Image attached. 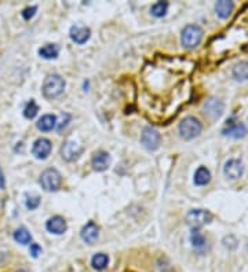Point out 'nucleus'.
<instances>
[{
    "label": "nucleus",
    "instance_id": "nucleus-1",
    "mask_svg": "<svg viewBox=\"0 0 248 272\" xmlns=\"http://www.w3.org/2000/svg\"><path fill=\"white\" fill-rule=\"evenodd\" d=\"M65 80L64 77L58 74V73H53V74H48L44 81H43V85H41V92H43V96L46 99H55L58 98L59 95L64 92L65 89Z\"/></svg>",
    "mask_w": 248,
    "mask_h": 272
},
{
    "label": "nucleus",
    "instance_id": "nucleus-2",
    "mask_svg": "<svg viewBox=\"0 0 248 272\" xmlns=\"http://www.w3.org/2000/svg\"><path fill=\"white\" fill-rule=\"evenodd\" d=\"M201 131H203V124L200 123V120L196 119L193 116L185 117L178 125L179 136L185 140H192L197 137L201 134Z\"/></svg>",
    "mask_w": 248,
    "mask_h": 272
},
{
    "label": "nucleus",
    "instance_id": "nucleus-3",
    "mask_svg": "<svg viewBox=\"0 0 248 272\" xmlns=\"http://www.w3.org/2000/svg\"><path fill=\"white\" fill-rule=\"evenodd\" d=\"M204 32L199 25H188L181 33V43L185 48H195L203 40Z\"/></svg>",
    "mask_w": 248,
    "mask_h": 272
},
{
    "label": "nucleus",
    "instance_id": "nucleus-4",
    "mask_svg": "<svg viewBox=\"0 0 248 272\" xmlns=\"http://www.w3.org/2000/svg\"><path fill=\"white\" fill-rule=\"evenodd\" d=\"M40 186L41 189L48 193H54V191H58L61 189V184H62V176L57 169L54 168H48L40 175Z\"/></svg>",
    "mask_w": 248,
    "mask_h": 272
},
{
    "label": "nucleus",
    "instance_id": "nucleus-5",
    "mask_svg": "<svg viewBox=\"0 0 248 272\" xmlns=\"http://www.w3.org/2000/svg\"><path fill=\"white\" fill-rule=\"evenodd\" d=\"M185 220H186V224L189 225L192 230H199L200 227L213 221V214L204 209H192L188 212Z\"/></svg>",
    "mask_w": 248,
    "mask_h": 272
},
{
    "label": "nucleus",
    "instance_id": "nucleus-6",
    "mask_svg": "<svg viewBox=\"0 0 248 272\" xmlns=\"http://www.w3.org/2000/svg\"><path fill=\"white\" fill-rule=\"evenodd\" d=\"M141 143L143 147L148 151H154L160 147L161 143V136L157 131L152 128V127H145L142 130L141 134Z\"/></svg>",
    "mask_w": 248,
    "mask_h": 272
},
{
    "label": "nucleus",
    "instance_id": "nucleus-7",
    "mask_svg": "<svg viewBox=\"0 0 248 272\" xmlns=\"http://www.w3.org/2000/svg\"><path fill=\"white\" fill-rule=\"evenodd\" d=\"M53 151V143L47 137H39L36 139L32 146V154L37 160H46Z\"/></svg>",
    "mask_w": 248,
    "mask_h": 272
},
{
    "label": "nucleus",
    "instance_id": "nucleus-8",
    "mask_svg": "<svg viewBox=\"0 0 248 272\" xmlns=\"http://www.w3.org/2000/svg\"><path fill=\"white\" fill-rule=\"evenodd\" d=\"M203 110L206 113V116H208L210 119L217 120L219 119L225 112V105L224 102L217 98H210L204 102L203 105Z\"/></svg>",
    "mask_w": 248,
    "mask_h": 272
},
{
    "label": "nucleus",
    "instance_id": "nucleus-9",
    "mask_svg": "<svg viewBox=\"0 0 248 272\" xmlns=\"http://www.w3.org/2000/svg\"><path fill=\"white\" fill-rule=\"evenodd\" d=\"M83 153V147L80 144H77L75 140H66L62 147H61V155L62 158L68 162H72V161H76Z\"/></svg>",
    "mask_w": 248,
    "mask_h": 272
},
{
    "label": "nucleus",
    "instance_id": "nucleus-10",
    "mask_svg": "<svg viewBox=\"0 0 248 272\" xmlns=\"http://www.w3.org/2000/svg\"><path fill=\"white\" fill-rule=\"evenodd\" d=\"M224 173L225 176L231 180H237L243 176L244 173V164L243 161L236 160V158H232V160L226 161L224 166Z\"/></svg>",
    "mask_w": 248,
    "mask_h": 272
},
{
    "label": "nucleus",
    "instance_id": "nucleus-11",
    "mask_svg": "<svg viewBox=\"0 0 248 272\" xmlns=\"http://www.w3.org/2000/svg\"><path fill=\"white\" fill-rule=\"evenodd\" d=\"M91 165H93V169L97 172L107 171L111 165V155L105 150L95 151L93 154V158H91Z\"/></svg>",
    "mask_w": 248,
    "mask_h": 272
},
{
    "label": "nucleus",
    "instance_id": "nucleus-12",
    "mask_svg": "<svg viewBox=\"0 0 248 272\" xmlns=\"http://www.w3.org/2000/svg\"><path fill=\"white\" fill-rule=\"evenodd\" d=\"M80 238L87 245H94L100 238V227L94 221H89L80 231Z\"/></svg>",
    "mask_w": 248,
    "mask_h": 272
},
{
    "label": "nucleus",
    "instance_id": "nucleus-13",
    "mask_svg": "<svg viewBox=\"0 0 248 272\" xmlns=\"http://www.w3.org/2000/svg\"><path fill=\"white\" fill-rule=\"evenodd\" d=\"M90 36H91V30L87 26L83 25H73L69 30V37L73 43L76 44H84L89 42Z\"/></svg>",
    "mask_w": 248,
    "mask_h": 272
},
{
    "label": "nucleus",
    "instance_id": "nucleus-14",
    "mask_svg": "<svg viewBox=\"0 0 248 272\" xmlns=\"http://www.w3.org/2000/svg\"><path fill=\"white\" fill-rule=\"evenodd\" d=\"M46 230L51 232L54 235H62L68 230L66 220L62 216H53L47 220L46 223Z\"/></svg>",
    "mask_w": 248,
    "mask_h": 272
},
{
    "label": "nucleus",
    "instance_id": "nucleus-15",
    "mask_svg": "<svg viewBox=\"0 0 248 272\" xmlns=\"http://www.w3.org/2000/svg\"><path fill=\"white\" fill-rule=\"evenodd\" d=\"M222 134L225 136H229V137L240 139V137H244L247 135V128L243 123H232L222 131Z\"/></svg>",
    "mask_w": 248,
    "mask_h": 272
},
{
    "label": "nucleus",
    "instance_id": "nucleus-16",
    "mask_svg": "<svg viewBox=\"0 0 248 272\" xmlns=\"http://www.w3.org/2000/svg\"><path fill=\"white\" fill-rule=\"evenodd\" d=\"M37 130L41 132H50L57 127V117L54 114H44L36 123Z\"/></svg>",
    "mask_w": 248,
    "mask_h": 272
},
{
    "label": "nucleus",
    "instance_id": "nucleus-17",
    "mask_svg": "<svg viewBox=\"0 0 248 272\" xmlns=\"http://www.w3.org/2000/svg\"><path fill=\"white\" fill-rule=\"evenodd\" d=\"M233 8H235V4H233V1H229V0H221L215 4V12L221 19L231 17Z\"/></svg>",
    "mask_w": 248,
    "mask_h": 272
},
{
    "label": "nucleus",
    "instance_id": "nucleus-18",
    "mask_svg": "<svg viewBox=\"0 0 248 272\" xmlns=\"http://www.w3.org/2000/svg\"><path fill=\"white\" fill-rule=\"evenodd\" d=\"M190 243L195 250L197 252H204L207 249V239L199 230H193L190 235Z\"/></svg>",
    "mask_w": 248,
    "mask_h": 272
},
{
    "label": "nucleus",
    "instance_id": "nucleus-19",
    "mask_svg": "<svg viewBox=\"0 0 248 272\" xmlns=\"http://www.w3.org/2000/svg\"><path fill=\"white\" fill-rule=\"evenodd\" d=\"M232 74L235 77V80L237 81H247L248 80V62L242 61L236 65L233 66V71Z\"/></svg>",
    "mask_w": 248,
    "mask_h": 272
},
{
    "label": "nucleus",
    "instance_id": "nucleus-20",
    "mask_svg": "<svg viewBox=\"0 0 248 272\" xmlns=\"http://www.w3.org/2000/svg\"><path fill=\"white\" fill-rule=\"evenodd\" d=\"M195 184L196 186H207V184L211 182V172L207 169L206 166H200L197 171L195 172Z\"/></svg>",
    "mask_w": 248,
    "mask_h": 272
},
{
    "label": "nucleus",
    "instance_id": "nucleus-21",
    "mask_svg": "<svg viewBox=\"0 0 248 272\" xmlns=\"http://www.w3.org/2000/svg\"><path fill=\"white\" fill-rule=\"evenodd\" d=\"M59 54V47L57 44H46L39 48V55L43 60H55Z\"/></svg>",
    "mask_w": 248,
    "mask_h": 272
},
{
    "label": "nucleus",
    "instance_id": "nucleus-22",
    "mask_svg": "<svg viewBox=\"0 0 248 272\" xmlns=\"http://www.w3.org/2000/svg\"><path fill=\"white\" fill-rule=\"evenodd\" d=\"M109 264V257L105 253H97V255L91 259V266L97 271H102L105 270Z\"/></svg>",
    "mask_w": 248,
    "mask_h": 272
},
{
    "label": "nucleus",
    "instance_id": "nucleus-23",
    "mask_svg": "<svg viewBox=\"0 0 248 272\" xmlns=\"http://www.w3.org/2000/svg\"><path fill=\"white\" fill-rule=\"evenodd\" d=\"M14 239H15V242L21 243V245H29L32 242V235L25 227H19L14 232Z\"/></svg>",
    "mask_w": 248,
    "mask_h": 272
},
{
    "label": "nucleus",
    "instance_id": "nucleus-24",
    "mask_svg": "<svg viewBox=\"0 0 248 272\" xmlns=\"http://www.w3.org/2000/svg\"><path fill=\"white\" fill-rule=\"evenodd\" d=\"M168 1H157L154 3L153 6L150 7V14L156 18H161L164 17L167 14V10H168Z\"/></svg>",
    "mask_w": 248,
    "mask_h": 272
},
{
    "label": "nucleus",
    "instance_id": "nucleus-25",
    "mask_svg": "<svg viewBox=\"0 0 248 272\" xmlns=\"http://www.w3.org/2000/svg\"><path fill=\"white\" fill-rule=\"evenodd\" d=\"M40 200L41 198L37 194H26L25 196V206L29 210H35L40 205Z\"/></svg>",
    "mask_w": 248,
    "mask_h": 272
},
{
    "label": "nucleus",
    "instance_id": "nucleus-26",
    "mask_svg": "<svg viewBox=\"0 0 248 272\" xmlns=\"http://www.w3.org/2000/svg\"><path fill=\"white\" fill-rule=\"evenodd\" d=\"M37 113H39V106H37V105H36V102L32 99V101H30L24 109L25 119H28V120L35 119L36 116H37Z\"/></svg>",
    "mask_w": 248,
    "mask_h": 272
},
{
    "label": "nucleus",
    "instance_id": "nucleus-27",
    "mask_svg": "<svg viewBox=\"0 0 248 272\" xmlns=\"http://www.w3.org/2000/svg\"><path fill=\"white\" fill-rule=\"evenodd\" d=\"M36 11H37V7L36 6L26 7V8H24V11H22V18L26 19V21H29L30 18L35 17Z\"/></svg>",
    "mask_w": 248,
    "mask_h": 272
},
{
    "label": "nucleus",
    "instance_id": "nucleus-28",
    "mask_svg": "<svg viewBox=\"0 0 248 272\" xmlns=\"http://www.w3.org/2000/svg\"><path fill=\"white\" fill-rule=\"evenodd\" d=\"M29 253L32 255V257H39V255L41 253V248L37 245V243H30Z\"/></svg>",
    "mask_w": 248,
    "mask_h": 272
},
{
    "label": "nucleus",
    "instance_id": "nucleus-29",
    "mask_svg": "<svg viewBox=\"0 0 248 272\" xmlns=\"http://www.w3.org/2000/svg\"><path fill=\"white\" fill-rule=\"evenodd\" d=\"M4 187H6V179H4L1 168H0V189H4Z\"/></svg>",
    "mask_w": 248,
    "mask_h": 272
},
{
    "label": "nucleus",
    "instance_id": "nucleus-30",
    "mask_svg": "<svg viewBox=\"0 0 248 272\" xmlns=\"http://www.w3.org/2000/svg\"><path fill=\"white\" fill-rule=\"evenodd\" d=\"M15 272H28V271H25V270H18V271H15Z\"/></svg>",
    "mask_w": 248,
    "mask_h": 272
}]
</instances>
